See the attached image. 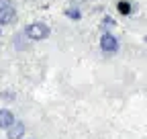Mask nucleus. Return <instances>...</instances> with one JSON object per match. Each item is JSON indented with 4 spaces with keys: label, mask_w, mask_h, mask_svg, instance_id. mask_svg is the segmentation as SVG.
Masks as SVG:
<instances>
[{
    "label": "nucleus",
    "mask_w": 147,
    "mask_h": 139,
    "mask_svg": "<svg viewBox=\"0 0 147 139\" xmlns=\"http://www.w3.org/2000/svg\"><path fill=\"white\" fill-rule=\"evenodd\" d=\"M49 35H51V31L45 23H31V25L25 27V37L29 41H43Z\"/></svg>",
    "instance_id": "obj_1"
},
{
    "label": "nucleus",
    "mask_w": 147,
    "mask_h": 139,
    "mask_svg": "<svg viewBox=\"0 0 147 139\" xmlns=\"http://www.w3.org/2000/svg\"><path fill=\"white\" fill-rule=\"evenodd\" d=\"M100 49L104 51V53H117V51H119V41H117V37L113 33H102Z\"/></svg>",
    "instance_id": "obj_2"
},
{
    "label": "nucleus",
    "mask_w": 147,
    "mask_h": 139,
    "mask_svg": "<svg viewBox=\"0 0 147 139\" xmlns=\"http://www.w3.org/2000/svg\"><path fill=\"white\" fill-rule=\"evenodd\" d=\"M14 21H16V10H14V6H12V4L0 8V27L12 25Z\"/></svg>",
    "instance_id": "obj_3"
},
{
    "label": "nucleus",
    "mask_w": 147,
    "mask_h": 139,
    "mask_svg": "<svg viewBox=\"0 0 147 139\" xmlns=\"http://www.w3.org/2000/svg\"><path fill=\"white\" fill-rule=\"evenodd\" d=\"M23 135H25V123L14 121V123L8 127V139H21Z\"/></svg>",
    "instance_id": "obj_4"
},
{
    "label": "nucleus",
    "mask_w": 147,
    "mask_h": 139,
    "mask_svg": "<svg viewBox=\"0 0 147 139\" xmlns=\"http://www.w3.org/2000/svg\"><path fill=\"white\" fill-rule=\"evenodd\" d=\"M14 121L16 119H14V115L8 109H0V129H8Z\"/></svg>",
    "instance_id": "obj_5"
},
{
    "label": "nucleus",
    "mask_w": 147,
    "mask_h": 139,
    "mask_svg": "<svg viewBox=\"0 0 147 139\" xmlns=\"http://www.w3.org/2000/svg\"><path fill=\"white\" fill-rule=\"evenodd\" d=\"M117 6H119V12L121 14H129V12H131V2H129V0H121Z\"/></svg>",
    "instance_id": "obj_6"
},
{
    "label": "nucleus",
    "mask_w": 147,
    "mask_h": 139,
    "mask_svg": "<svg viewBox=\"0 0 147 139\" xmlns=\"http://www.w3.org/2000/svg\"><path fill=\"white\" fill-rule=\"evenodd\" d=\"M65 14L69 16L71 21H80V16H82V12H80L78 8H67V10H65Z\"/></svg>",
    "instance_id": "obj_7"
},
{
    "label": "nucleus",
    "mask_w": 147,
    "mask_h": 139,
    "mask_svg": "<svg viewBox=\"0 0 147 139\" xmlns=\"http://www.w3.org/2000/svg\"><path fill=\"white\" fill-rule=\"evenodd\" d=\"M12 2V0H0V8H2V6H8Z\"/></svg>",
    "instance_id": "obj_8"
},
{
    "label": "nucleus",
    "mask_w": 147,
    "mask_h": 139,
    "mask_svg": "<svg viewBox=\"0 0 147 139\" xmlns=\"http://www.w3.org/2000/svg\"><path fill=\"white\" fill-rule=\"evenodd\" d=\"M0 33H2V31H0Z\"/></svg>",
    "instance_id": "obj_9"
}]
</instances>
